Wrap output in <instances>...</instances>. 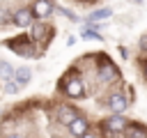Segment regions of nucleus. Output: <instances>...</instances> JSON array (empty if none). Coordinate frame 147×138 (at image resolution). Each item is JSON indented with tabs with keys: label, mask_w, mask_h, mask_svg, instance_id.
Listing matches in <instances>:
<instances>
[{
	"label": "nucleus",
	"mask_w": 147,
	"mask_h": 138,
	"mask_svg": "<svg viewBox=\"0 0 147 138\" xmlns=\"http://www.w3.org/2000/svg\"><path fill=\"white\" fill-rule=\"evenodd\" d=\"M126 138H147V131H142L140 126H129L126 129Z\"/></svg>",
	"instance_id": "12"
},
{
	"label": "nucleus",
	"mask_w": 147,
	"mask_h": 138,
	"mask_svg": "<svg viewBox=\"0 0 147 138\" xmlns=\"http://www.w3.org/2000/svg\"><path fill=\"white\" fill-rule=\"evenodd\" d=\"M76 120H78V115H76L74 108H69V106H57V122H60V124L71 126Z\"/></svg>",
	"instance_id": "2"
},
{
	"label": "nucleus",
	"mask_w": 147,
	"mask_h": 138,
	"mask_svg": "<svg viewBox=\"0 0 147 138\" xmlns=\"http://www.w3.org/2000/svg\"><path fill=\"white\" fill-rule=\"evenodd\" d=\"M64 92L69 97H74V99H80L85 94V85H83L80 78H67L64 80Z\"/></svg>",
	"instance_id": "1"
},
{
	"label": "nucleus",
	"mask_w": 147,
	"mask_h": 138,
	"mask_svg": "<svg viewBox=\"0 0 147 138\" xmlns=\"http://www.w3.org/2000/svg\"><path fill=\"white\" fill-rule=\"evenodd\" d=\"M14 78V69H11V64L9 62H0V80H11Z\"/></svg>",
	"instance_id": "11"
},
{
	"label": "nucleus",
	"mask_w": 147,
	"mask_h": 138,
	"mask_svg": "<svg viewBox=\"0 0 147 138\" xmlns=\"http://www.w3.org/2000/svg\"><path fill=\"white\" fill-rule=\"evenodd\" d=\"M69 129H71V133H74V136L83 138V136L87 133V120H85V117H78V120H76V122L69 126Z\"/></svg>",
	"instance_id": "9"
},
{
	"label": "nucleus",
	"mask_w": 147,
	"mask_h": 138,
	"mask_svg": "<svg viewBox=\"0 0 147 138\" xmlns=\"http://www.w3.org/2000/svg\"><path fill=\"white\" fill-rule=\"evenodd\" d=\"M51 12H53V5H51L48 0H39V2H34V7H32V16H39V18H46Z\"/></svg>",
	"instance_id": "7"
},
{
	"label": "nucleus",
	"mask_w": 147,
	"mask_h": 138,
	"mask_svg": "<svg viewBox=\"0 0 147 138\" xmlns=\"http://www.w3.org/2000/svg\"><path fill=\"white\" fill-rule=\"evenodd\" d=\"M14 78H16V83H18V85H25V83H30L32 71H30L28 67H18V69H14Z\"/></svg>",
	"instance_id": "8"
},
{
	"label": "nucleus",
	"mask_w": 147,
	"mask_h": 138,
	"mask_svg": "<svg viewBox=\"0 0 147 138\" xmlns=\"http://www.w3.org/2000/svg\"><path fill=\"white\" fill-rule=\"evenodd\" d=\"M14 23H16L18 28H30V25H32V12H30V9H18V12L14 14Z\"/></svg>",
	"instance_id": "6"
},
{
	"label": "nucleus",
	"mask_w": 147,
	"mask_h": 138,
	"mask_svg": "<svg viewBox=\"0 0 147 138\" xmlns=\"http://www.w3.org/2000/svg\"><path fill=\"white\" fill-rule=\"evenodd\" d=\"M110 14H113V12H110L108 7H106V9H96V12L90 14V21H101V18H108Z\"/></svg>",
	"instance_id": "13"
},
{
	"label": "nucleus",
	"mask_w": 147,
	"mask_h": 138,
	"mask_svg": "<svg viewBox=\"0 0 147 138\" xmlns=\"http://www.w3.org/2000/svg\"><path fill=\"white\" fill-rule=\"evenodd\" d=\"M5 138H23V136H18V133H9V136H5Z\"/></svg>",
	"instance_id": "17"
},
{
	"label": "nucleus",
	"mask_w": 147,
	"mask_h": 138,
	"mask_svg": "<svg viewBox=\"0 0 147 138\" xmlns=\"http://www.w3.org/2000/svg\"><path fill=\"white\" fill-rule=\"evenodd\" d=\"M85 37H92V39H101V37H99V32H94V30H85Z\"/></svg>",
	"instance_id": "15"
},
{
	"label": "nucleus",
	"mask_w": 147,
	"mask_h": 138,
	"mask_svg": "<svg viewBox=\"0 0 147 138\" xmlns=\"http://www.w3.org/2000/svg\"><path fill=\"white\" fill-rule=\"evenodd\" d=\"M140 48H142V51H147V34H142V37H140Z\"/></svg>",
	"instance_id": "16"
},
{
	"label": "nucleus",
	"mask_w": 147,
	"mask_h": 138,
	"mask_svg": "<svg viewBox=\"0 0 147 138\" xmlns=\"http://www.w3.org/2000/svg\"><path fill=\"white\" fill-rule=\"evenodd\" d=\"M48 25L46 23H32L30 25V39L32 41H46V37H48Z\"/></svg>",
	"instance_id": "4"
},
{
	"label": "nucleus",
	"mask_w": 147,
	"mask_h": 138,
	"mask_svg": "<svg viewBox=\"0 0 147 138\" xmlns=\"http://www.w3.org/2000/svg\"><path fill=\"white\" fill-rule=\"evenodd\" d=\"M106 129H108L110 133L126 131V117H122V115H113V117H108V120H106Z\"/></svg>",
	"instance_id": "5"
},
{
	"label": "nucleus",
	"mask_w": 147,
	"mask_h": 138,
	"mask_svg": "<svg viewBox=\"0 0 147 138\" xmlns=\"http://www.w3.org/2000/svg\"><path fill=\"white\" fill-rule=\"evenodd\" d=\"M18 87H21V85H18L16 80H7V83H5V92H7V94H14V92H18Z\"/></svg>",
	"instance_id": "14"
},
{
	"label": "nucleus",
	"mask_w": 147,
	"mask_h": 138,
	"mask_svg": "<svg viewBox=\"0 0 147 138\" xmlns=\"http://www.w3.org/2000/svg\"><path fill=\"white\" fill-rule=\"evenodd\" d=\"M83 138H96V136H92V133H85V136H83Z\"/></svg>",
	"instance_id": "18"
},
{
	"label": "nucleus",
	"mask_w": 147,
	"mask_h": 138,
	"mask_svg": "<svg viewBox=\"0 0 147 138\" xmlns=\"http://www.w3.org/2000/svg\"><path fill=\"white\" fill-rule=\"evenodd\" d=\"M99 76H101V80H110V78H117V71H115L113 64H101Z\"/></svg>",
	"instance_id": "10"
},
{
	"label": "nucleus",
	"mask_w": 147,
	"mask_h": 138,
	"mask_svg": "<svg viewBox=\"0 0 147 138\" xmlns=\"http://www.w3.org/2000/svg\"><path fill=\"white\" fill-rule=\"evenodd\" d=\"M126 106H129V101H126L124 94H113V97L108 99V108H110L115 115H122V113L126 110Z\"/></svg>",
	"instance_id": "3"
},
{
	"label": "nucleus",
	"mask_w": 147,
	"mask_h": 138,
	"mask_svg": "<svg viewBox=\"0 0 147 138\" xmlns=\"http://www.w3.org/2000/svg\"><path fill=\"white\" fill-rule=\"evenodd\" d=\"M145 76H147V64H145Z\"/></svg>",
	"instance_id": "19"
}]
</instances>
